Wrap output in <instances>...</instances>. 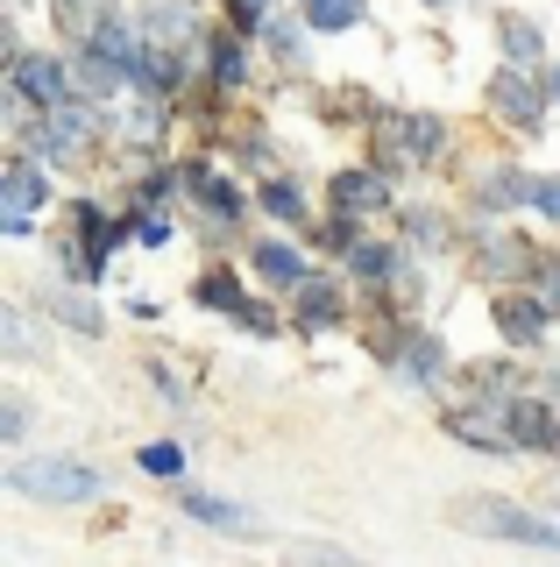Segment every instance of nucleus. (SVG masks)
Here are the masks:
<instances>
[{
	"mask_svg": "<svg viewBox=\"0 0 560 567\" xmlns=\"http://www.w3.org/2000/svg\"><path fill=\"white\" fill-rule=\"evenodd\" d=\"M8 489L37 496V504H85V496H100V468H85L72 454H22L8 468Z\"/></svg>",
	"mask_w": 560,
	"mask_h": 567,
	"instance_id": "nucleus-1",
	"label": "nucleus"
},
{
	"mask_svg": "<svg viewBox=\"0 0 560 567\" xmlns=\"http://www.w3.org/2000/svg\"><path fill=\"white\" fill-rule=\"evenodd\" d=\"M454 525L497 532V539H525V546H547V554H560V525L532 518V511L511 504V496H462V504H454Z\"/></svg>",
	"mask_w": 560,
	"mask_h": 567,
	"instance_id": "nucleus-2",
	"label": "nucleus"
},
{
	"mask_svg": "<svg viewBox=\"0 0 560 567\" xmlns=\"http://www.w3.org/2000/svg\"><path fill=\"white\" fill-rule=\"evenodd\" d=\"M447 433L454 440H468V447H483V454H511L518 447V433H511V404H454L447 412Z\"/></svg>",
	"mask_w": 560,
	"mask_h": 567,
	"instance_id": "nucleus-3",
	"label": "nucleus"
},
{
	"mask_svg": "<svg viewBox=\"0 0 560 567\" xmlns=\"http://www.w3.org/2000/svg\"><path fill=\"white\" fill-rule=\"evenodd\" d=\"M72 71H64L58 58H43V50H29V58H14V93L22 100H37V106H58V100H72Z\"/></svg>",
	"mask_w": 560,
	"mask_h": 567,
	"instance_id": "nucleus-4",
	"label": "nucleus"
},
{
	"mask_svg": "<svg viewBox=\"0 0 560 567\" xmlns=\"http://www.w3.org/2000/svg\"><path fill=\"white\" fill-rule=\"evenodd\" d=\"M547 298H539V291H511V298H497V327L504 333H511V341L518 348H539V341H547Z\"/></svg>",
	"mask_w": 560,
	"mask_h": 567,
	"instance_id": "nucleus-5",
	"label": "nucleus"
},
{
	"mask_svg": "<svg viewBox=\"0 0 560 567\" xmlns=\"http://www.w3.org/2000/svg\"><path fill=\"white\" fill-rule=\"evenodd\" d=\"M489 100L504 106V114H518V128H547V93H539L532 79H525V64H511L497 85H489Z\"/></svg>",
	"mask_w": 560,
	"mask_h": 567,
	"instance_id": "nucleus-6",
	"label": "nucleus"
},
{
	"mask_svg": "<svg viewBox=\"0 0 560 567\" xmlns=\"http://www.w3.org/2000/svg\"><path fill=\"white\" fill-rule=\"evenodd\" d=\"M504 404H511L518 447H560V404H539V398H504Z\"/></svg>",
	"mask_w": 560,
	"mask_h": 567,
	"instance_id": "nucleus-7",
	"label": "nucleus"
},
{
	"mask_svg": "<svg viewBox=\"0 0 560 567\" xmlns=\"http://www.w3.org/2000/svg\"><path fill=\"white\" fill-rule=\"evenodd\" d=\"M391 206V185H383L376 171H341L334 177V213H376Z\"/></svg>",
	"mask_w": 560,
	"mask_h": 567,
	"instance_id": "nucleus-8",
	"label": "nucleus"
},
{
	"mask_svg": "<svg viewBox=\"0 0 560 567\" xmlns=\"http://www.w3.org/2000/svg\"><path fill=\"white\" fill-rule=\"evenodd\" d=\"M178 511H185V518H199V525H214V532H256V518L241 504H220V496H199V489H185Z\"/></svg>",
	"mask_w": 560,
	"mask_h": 567,
	"instance_id": "nucleus-9",
	"label": "nucleus"
},
{
	"mask_svg": "<svg viewBox=\"0 0 560 567\" xmlns=\"http://www.w3.org/2000/svg\"><path fill=\"white\" fill-rule=\"evenodd\" d=\"M93 50H100V58H114V64H128V71H135V58H143L149 43H135V29L107 14V22H93Z\"/></svg>",
	"mask_w": 560,
	"mask_h": 567,
	"instance_id": "nucleus-10",
	"label": "nucleus"
},
{
	"mask_svg": "<svg viewBox=\"0 0 560 567\" xmlns=\"http://www.w3.org/2000/svg\"><path fill=\"white\" fill-rule=\"evenodd\" d=\"M256 270L270 277V284H305V256L291 241H262L256 248Z\"/></svg>",
	"mask_w": 560,
	"mask_h": 567,
	"instance_id": "nucleus-11",
	"label": "nucleus"
},
{
	"mask_svg": "<svg viewBox=\"0 0 560 567\" xmlns=\"http://www.w3.org/2000/svg\"><path fill=\"white\" fill-rule=\"evenodd\" d=\"M0 192H8V206H29V213H37V206L50 199L43 164H29V156H22V164H8V185H0Z\"/></svg>",
	"mask_w": 560,
	"mask_h": 567,
	"instance_id": "nucleus-12",
	"label": "nucleus"
},
{
	"mask_svg": "<svg viewBox=\"0 0 560 567\" xmlns=\"http://www.w3.org/2000/svg\"><path fill=\"white\" fill-rule=\"evenodd\" d=\"M348 270H355L362 284H376V277L397 270V248H383V241H348Z\"/></svg>",
	"mask_w": 560,
	"mask_h": 567,
	"instance_id": "nucleus-13",
	"label": "nucleus"
},
{
	"mask_svg": "<svg viewBox=\"0 0 560 567\" xmlns=\"http://www.w3.org/2000/svg\"><path fill=\"white\" fill-rule=\"evenodd\" d=\"M362 22V0H305V29H355Z\"/></svg>",
	"mask_w": 560,
	"mask_h": 567,
	"instance_id": "nucleus-14",
	"label": "nucleus"
},
{
	"mask_svg": "<svg viewBox=\"0 0 560 567\" xmlns=\"http://www.w3.org/2000/svg\"><path fill=\"white\" fill-rule=\"evenodd\" d=\"M504 58H511V64H539V58H547L539 29H532V22H518V14H504Z\"/></svg>",
	"mask_w": 560,
	"mask_h": 567,
	"instance_id": "nucleus-15",
	"label": "nucleus"
},
{
	"mask_svg": "<svg viewBox=\"0 0 560 567\" xmlns=\"http://www.w3.org/2000/svg\"><path fill=\"white\" fill-rule=\"evenodd\" d=\"M532 192H539V177H525V171H489L483 199H489V206H525Z\"/></svg>",
	"mask_w": 560,
	"mask_h": 567,
	"instance_id": "nucleus-16",
	"label": "nucleus"
},
{
	"mask_svg": "<svg viewBox=\"0 0 560 567\" xmlns=\"http://www.w3.org/2000/svg\"><path fill=\"white\" fill-rule=\"evenodd\" d=\"M483 270H497V277H518V270H532V248H525L518 235H497L483 248Z\"/></svg>",
	"mask_w": 560,
	"mask_h": 567,
	"instance_id": "nucleus-17",
	"label": "nucleus"
},
{
	"mask_svg": "<svg viewBox=\"0 0 560 567\" xmlns=\"http://www.w3.org/2000/svg\"><path fill=\"white\" fill-rule=\"evenodd\" d=\"M50 319H64V327H79V333H100V306L79 298V291H50Z\"/></svg>",
	"mask_w": 560,
	"mask_h": 567,
	"instance_id": "nucleus-18",
	"label": "nucleus"
},
{
	"mask_svg": "<svg viewBox=\"0 0 560 567\" xmlns=\"http://www.w3.org/2000/svg\"><path fill=\"white\" fill-rule=\"evenodd\" d=\"M397 354H405V377H412V383H433V377H440V369H447L440 341H426V333H418V341H405Z\"/></svg>",
	"mask_w": 560,
	"mask_h": 567,
	"instance_id": "nucleus-19",
	"label": "nucleus"
},
{
	"mask_svg": "<svg viewBox=\"0 0 560 567\" xmlns=\"http://www.w3.org/2000/svg\"><path fill=\"white\" fill-rule=\"evenodd\" d=\"M397 135H405V150H412V156H433V150L447 142V128H440L433 114H405V121H397Z\"/></svg>",
	"mask_w": 560,
	"mask_h": 567,
	"instance_id": "nucleus-20",
	"label": "nucleus"
},
{
	"mask_svg": "<svg viewBox=\"0 0 560 567\" xmlns=\"http://www.w3.org/2000/svg\"><path fill=\"white\" fill-rule=\"evenodd\" d=\"M299 291H305L299 298V306H305V327H326V319L341 312V298H334V284H326V277H305Z\"/></svg>",
	"mask_w": 560,
	"mask_h": 567,
	"instance_id": "nucleus-21",
	"label": "nucleus"
},
{
	"mask_svg": "<svg viewBox=\"0 0 560 567\" xmlns=\"http://www.w3.org/2000/svg\"><path fill=\"white\" fill-rule=\"evenodd\" d=\"M149 35L156 43H178V35H191V14H185V0H149Z\"/></svg>",
	"mask_w": 560,
	"mask_h": 567,
	"instance_id": "nucleus-22",
	"label": "nucleus"
},
{
	"mask_svg": "<svg viewBox=\"0 0 560 567\" xmlns=\"http://www.w3.org/2000/svg\"><path fill=\"white\" fill-rule=\"evenodd\" d=\"M199 298H206L214 312H235V319L249 312V298H241V284H235V277H220V270H214V277H199Z\"/></svg>",
	"mask_w": 560,
	"mask_h": 567,
	"instance_id": "nucleus-23",
	"label": "nucleus"
},
{
	"mask_svg": "<svg viewBox=\"0 0 560 567\" xmlns=\"http://www.w3.org/2000/svg\"><path fill=\"white\" fill-rule=\"evenodd\" d=\"M262 206H270L277 220H305V192L291 185V177H270V185H262Z\"/></svg>",
	"mask_w": 560,
	"mask_h": 567,
	"instance_id": "nucleus-24",
	"label": "nucleus"
},
{
	"mask_svg": "<svg viewBox=\"0 0 560 567\" xmlns=\"http://www.w3.org/2000/svg\"><path fill=\"white\" fill-rule=\"evenodd\" d=\"M135 468H143V475H178L185 468V447H178V440H149V447L135 454Z\"/></svg>",
	"mask_w": 560,
	"mask_h": 567,
	"instance_id": "nucleus-25",
	"label": "nucleus"
},
{
	"mask_svg": "<svg viewBox=\"0 0 560 567\" xmlns=\"http://www.w3.org/2000/svg\"><path fill=\"white\" fill-rule=\"evenodd\" d=\"M270 50H277V64H284V71H305V35L291 29V22H270Z\"/></svg>",
	"mask_w": 560,
	"mask_h": 567,
	"instance_id": "nucleus-26",
	"label": "nucleus"
},
{
	"mask_svg": "<svg viewBox=\"0 0 560 567\" xmlns=\"http://www.w3.org/2000/svg\"><path fill=\"white\" fill-rule=\"evenodd\" d=\"M241 71H249L241 43H235V35H220V43H214V79H220V85H241Z\"/></svg>",
	"mask_w": 560,
	"mask_h": 567,
	"instance_id": "nucleus-27",
	"label": "nucleus"
},
{
	"mask_svg": "<svg viewBox=\"0 0 560 567\" xmlns=\"http://www.w3.org/2000/svg\"><path fill=\"white\" fill-rule=\"evenodd\" d=\"M412 241L418 248H440L447 241V220H440V213H412Z\"/></svg>",
	"mask_w": 560,
	"mask_h": 567,
	"instance_id": "nucleus-28",
	"label": "nucleus"
},
{
	"mask_svg": "<svg viewBox=\"0 0 560 567\" xmlns=\"http://www.w3.org/2000/svg\"><path fill=\"white\" fill-rule=\"evenodd\" d=\"M532 277H539V298H547V312L560 319V262H539Z\"/></svg>",
	"mask_w": 560,
	"mask_h": 567,
	"instance_id": "nucleus-29",
	"label": "nucleus"
},
{
	"mask_svg": "<svg viewBox=\"0 0 560 567\" xmlns=\"http://www.w3.org/2000/svg\"><path fill=\"white\" fill-rule=\"evenodd\" d=\"M135 241L164 248V241H170V220H164V213H143V220H135Z\"/></svg>",
	"mask_w": 560,
	"mask_h": 567,
	"instance_id": "nucleus-30",
	"label": "nucleus"
},
{
	"mask_svg": "<svg viewBox=\"0 0 560 567\" xmlns=\"http://www.w3.org/2000/svg\"><path fill=\"white\" fill-rule=\"evenodd\" d=\"M532 206H539V213H553V220H560V177H539V192H532Z\"/></svg>",
	"mask_w": 560,
	"mask_h": 567,
	"instance_id": "nucleus-31",
	"label": "nucleus"
},
{
	"mask_svg": "<svg viewBox=\"0 0 560 567\" xmlns=\"http://www.w3.org/2000/svg\"><path fill=\"white\" fill-rule=\"evenodd\" d=\"M0 341H8V354H22V341H29V333H22V312H0Z\"/></svg>",
	"mask_w": 560,
	"mask_h": 567,
	"instance_id": "nucleus-32",
	"label": "nucleus"
},
{
	"mask_svg": "<svg viewBox=\"0 0 560 567\" xmlns=\"http://www.w3.org/2000/svg\"><path fill=\"white\" fill-rule=\"evenodd\" d=\"M539 496H547V511H560V475H547V489H539Z\"/></svg>",
	"mask_w": 560,
	"mask_h": 567,
	"instance_id": "nucleus-33",
	"label": "nucleus"
},
{
	"mask_svg": "<svg viewBox=\"0 0 560 567\" xmlns=\"http://www.w3.org/2000/svg\"><path fill=\"white\" fill-rule=\"evenodd\" d=\"M547 93H553V100H560V64H553V71H547Z\"/></svg>",
	"mask_w": 560,
	"mask_h": 567,
	"instance_id": "nucleus-34",
	"label": "nucleus"
},
{
	"mask_svg": "<svg viewBox=\"0 0 560 567\" xmlns=\"http://www.w3.org/2000/svg\"><path fill=\"white\" fill-rule=\"evenodd\" d=\"M426 8H454V0H426Z\"/></svg>",
	"mask_w": 560,
	"mask_h": 567,
	"instance_id": "nucleus-35",
	"label": "nucleus"
}]
</instances>
